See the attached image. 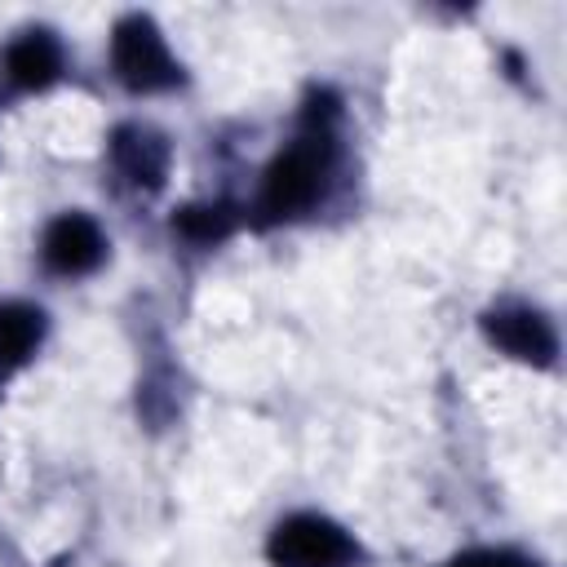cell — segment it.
Listing matches in <instances>:
<instances>
[{
	"label": "cell",
	"instance_id": "3957f363",
	"mask_svg": "<svg viewBox=\"0 0 567 567\" xmlns=\"http://www.w3.org/2000/svg\"><path fill=\"white\" fill-rule=\"evenodd\" d=\"M266 558L275 567H350L359 545L341 523L323 514H288L270 527Z\"/></svg>",
	"mask_w": 567,
	"mask_h": 567
},
{
	"label": "cell",
	"instance_id": "9c48e42d",
	"mask_svg": "<svg viewBox=\"0 0 567 567\" xmlns=\"http://www.w3.org/2000/svg\"><path fill=\"white\" fill-rule=\"evenodd\" d=\"M173 230L195 248H213L235 230V213L226 204H186L173 213Z\"/></svg>",
	"mask_w": 567,
	"mask_h": 567
},
{
	"label": "cell",
	"instance_id": "5b68a950",
	"mask_svg": "<svg viewBox=\"0 0 567 567\" xmlns=\"http://www.w3.org/2000/svg\"><path fill=\"white\" fill-rule=\"evenodd\" d=\"M40 257H44V266H49L53 275L80 279V275H89V270L102 266L106 239H102V230H97L93 217H84V213H62V217H53V221L44 226Z\"/></svg>",
	"mask_w": 567,
	"mask_h": 567
},
{
	"label": "cell",
	"instance_id": "277c9868",
	"mask_svg": "<svg viewBox=\"0 0 567 567\" xmlns=\"http://www.w3.org/2000/svg\"><path fill=\"white\" fill-rule=\"evenodd\" d=\"M483 332H487V341H492L501 354H509V359H518V363L549 368V363L558 359V332H554V323H549L540 310H532V306H496V310H487V315H483Z\"/></svg>",
	"mask_w": 567,
	"mask_h": 567
},
{
	"label": "cell",
	"instance_id": "8992f818",
	"mask_svg": "<svg viewBox=\"0 0 567 567\" xmlns=\"http://www.w3.org/2000/svg\"><path fill=\"white\" fill-rule=\"evenodd\" d=\"M0 66H4V80L18 89V93H44L49 84H58L62 75V44L53 40V31H22L18 40L4 44L0 53Z\"/></svg>",
	"mask_w": 567,
	"mask_h": 567
},
{
	"label": "cell",
	"instance_id": "6da1fadb",
	"mask_svg": "<svg viewBox=\"0 0 567 567\" xmlns=\"http://www.w3.org/2000/svg\"><path fill=\"white\" fill-rule=\"evenodd\" d=\"M332 159H337L332 128L328 124H301V137L288 142L261 177V195H257L261 221H292V217L310 213L328 190Z\"/></svg>",
	"mask_w": 567,
	"mask_h": 567
},
{
	"label": "cell",
	"instance_id": "7a4b0ae2",
	"mask_svg": "<svg viewBox=\"0 0 567 567\" xmlns=\"http://www.w3.org/2000/svg\"><path fill=\"white\" fill-rule=\"evenodd\" d=\"M111 71L128 93H168L182 84V62L146 13H128L111 27Z\"/></svg>",
	"mask_w": 567,
	"mask_h": 567
},
{
	"label": "cell",
	"instance_id": "52a82bcc",
	"mask_svg": "<svg viewBox=\"0 0 567 567\" xmlns=\"http://www.w3.org/2000/svg\"><path fill=\"white\" fill-rule=\"evenodd\" d=\"M111 164L137 190H159L168 173V142L146 124H120L111 133Z\"/></svg>",
	"mask_w": 567,
	"mask_h": 567
},
{
	"label": "cell",
	"instance_id": "30bf717a",
	"mask_svg": "<svg viewBox=\"0 0 567 567\" xmlns=\"http://www.w3.org/2000/svg\"><path fill=\"white\" fill-rule=\"evenodd\" d=\"M443 567H536V563L514 554V549H470V554H456Z\"/></svg>",
	"mask_w": 567,
	"mask_h": 567
},
{
	"label": "cell",
	"instance_id": "ba28073f",
	"mask_svg": "<svg viewBox=\"0 0 567 567\" xmlns=\"http://www.w3.org/2000/svg\"><path fill=\"white\" fill-rule=\"evenodd\" d=\"M44 341V310L27 301H0V368H22Z\"/></svg>",
	"mask_w": 567,
	"mask_h": 567
}]
</instances>
